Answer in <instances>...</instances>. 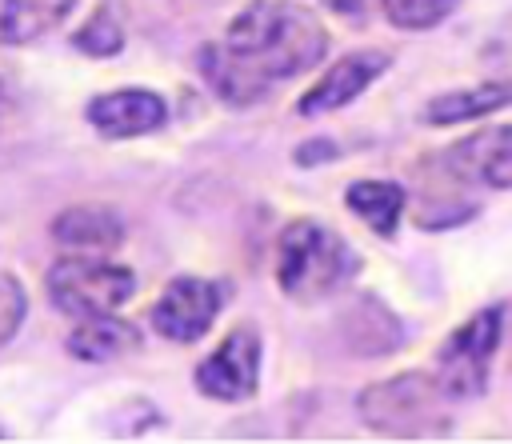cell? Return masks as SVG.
Here are the masks:
<instances>
[{"mask_svg": "<svg viewBox=\"0 0 512 444\" xmlns=\"http://www.w3.org/2000/svg\"><path fill=\"white\" fill-rule=\"evenodd\" d=\"M328 52V28L300 0H248L228 24L220 44L200 48L204 84L244 108L264 100L272 84L316 68Z\"/></svg>", "mask_w": 512, "mask_h": 444, "instance_id": "cell-1", "label": "cell"}, {"mask_svg": "<svg viewBox=\"0 0 512 444\" xmlns=\"http://www.w3.org/2000/svg\"><path fill=\"white\" fill-rule=\"evenodd\" d=\"M360 272V252L320 220H292L276 244V284L308 304L340 292Z\"/></svg>", "mask_w": 512, "mask_h": 444, "instance_id": "cell-2", "label": "cell"}, {"mask_svg": "<svg viewBox=\"0 0 512 444\" xmlns=\"http://www.w3.org/2000/svg\"><path fill=\"white\" fill-rule=\"evenodd\" d=\"M444 388L428 372H400L388 380H376L360 392L356 412L360 420L396 440H420V436H444L448 432V408Z\"/></svg>", "mask_w": 512, "mask_h": 444, "instance_id": "cell-3", "label": "cell"}, {"mask_svg": "<svg viewBox=\"0 0 512 444\" xmlns=\"http://www.w3.org/2000/svg\"><path fill=\"white\" fill-rule=\"evenodd\" d=\"M48 296L68 316L116 312L136 292V272L124 264H104L96 256H68L48 268Z\"/></svg>", "mask_w": 512, "mask_h": 444, "instance_id": "cell-4", "label": "cell"}, {"mask_svg": "<svg viewBox=\"0 0 512 444\" xmlns=\"http://www.w3.org/2000/svg\"><path fill=\"white\" fill-rule=\"evenodd\" d=\"M500 344V308L464 320L436 352V384L448 400H472L488 388V364Z\"/></svg>", "mask_w": 512, "mask_h": 444, "instance_id": "cell-5", "label": "cell"}, {"mask_svg": "<svg viewBox=\"0 0 512 444\" xmlns=\"http://www.w3.org/2000/svg\"><path fill=\"white\" fill-rule=\"evenodd\" d=\"M228 284L224 280H204V276H176L160 300L152 304V328L164 340L176 344H192L200 340L212 320L220 316V308L228 304Z\"/></svg>", "mask_w": 512, "mask_h": 444, "instance_id": "cell-6", "label": "cell"}, {"mask_svg": "<svg viewBox=\"0 0 512 444\" xmlns=\"http://www.w3.org/2000/svg\"><path fill=\"white\" fill-rule=\"evenodd\" d=\"M256 384H260V332L240 324L200 360L196 388L208 400L240 404V400L256 396Z\"/></svg>", "mask_w": 512, "mask_h": 444, "instance_id": "cell-7", "label": "cell"}, {"mask_svg": "<svg viewBox=\"0 0 512 444\" xmlns=\"http://www.w3.org/2000/svg\"><path fill=\"white\" fill-rule=\"evenodd\" d=\"M88 124L104 136V140H128V136H144L156 132L168 120V108L156 92L148 88H116L104 92L88 104Z\"/></svg>", "mask_w": 512, "mask_h": 444, "instance_id": "cell-8", "label": "cell"}, {"mask_svg": "<svg viewBox=\"0 0 512 444\" xmlns=\"http://www.w3.org/2000/svg\"><path fill=\"white\" fill-rule=\"evenodd\" d=\"M384 68H388V56H384V52H352V56H340V60L296 100V112H300V116L336 112V108L352 104Z\"/></svg>", "mask_w": 512, "mask_h": 444, "instance_id": "cell-9", "label": "cell"}, {"mask_svg": "<svg viewBox=\"0 0 512 444\" xmlns=\"http://www.w3.org/2000/svg\"><path fill=\"white\" fill-rule=\"evenodd\" d=\"M444 164L456 180H476L488 188H512V124L476 132L444 152Z\"/></svg>", "mask_w": 512, "mask_h": 444, "instance_id": "cell-10", "label": "cell"}, {"mask_svg": "<svg viewBox=\"0 0 512 444\" xmlns=\"http://www.w3.org/2000/svg\"><path fill=\"white\" fill-rule=\"evenodd\" d=\"M336 328H340L344 348L356 352V356H388V352H396L404 344V324L376 296H356L340 312Z\"/></svg>", "mask_w": 512, "mask_h": 444, "instance_id": "cell-11", "label": "cell"}, {"mask_svg": "<svg viewBox=\"0 0 512 444\" xmlns=\"http://www.w3.org/2000/svg\"><path fill=\"white\" fill-rule=\"evenodd\" d=\"M52 240L72 252H84V256H104L124 244V220L112 208L76 204L52 220Z\"/></svg>", "mask_w": 512, "mask_h": 444, "instance_id": "cell-12", "label": "cell"}, {"mask_svg": "<svg viewBox=\"0 0 512 444\" xmlns=\"http://www.w3.org/2000/svg\"><path fill=\"white\" fill-rule=\"evenodd\" d=\"M140 348V332L128 324V320H116L112 312H100V316H84L72 336H68V352L84 364H104V360H116V356H128Z\"/></svg>", "mask_w": 512, "mask_h": 444, "instance_id": "cell-13", "label": "cell"}, {"mask_svg": "<svg viewBox=\"0 0 512 444\" xmlns=\"http://www.w3.org/2000/svg\"><path fill=\"white\" fill-rule=\"evenodd\" d=\"M508 104H512V80H484V84H472V88L444 92V96L428 100L420 120L432 124V128H448V124H464V120L488 116V112L508 108Z\"/></svg>", "mask_w": 512, "mask_h": 444, "instance_id": "cell-14", "label": "cell"}, {"mask_svg": "<svg viewBox=\"0 0 512 444\" xmlns=\"http://www.w3.org/2000/svg\"><path fill=\"white\" fill-rule=\"evenodd\" d=\"M76 0H0V40L4 44H32L60 28Z\"/></svg>", "mask_w": 512, "mask_h": 444, "instance_id": "cell-15", "label": "cell"}, {"mask_svg": "<svg viewBox=\"0 0 512 444\" xmlns=\"http://www.w3.org/2000/svg\"><path fill=\"white\" fill-rule=\"evenodd\" d=\"M344 200L376 236H392L396 220L404 212V188L392 180H356V184H348Z\"/></svg>", "mask_w": 512, "mask_h": 444, "instance_id": "cell-16", "label": "cell"}, {"mask_svg": "<svg viewBox=\"0 0 512 444\" xmlns=\"http://www.w3.org/2000/svg\"><path fill=\"white\" fill-rule=\"evenodd\" d=\"M72 44H76L84 56L104 60V56H116V52L124 48V32H120V24H116V16H112L108 8H96V16H88L84 28H76Z\"/></svg>", "mask_w": 512, "mask_h": 444, "instance_id": "cell-17", "label": "cell"}, {"mask_svg": "<svg viewBox=\"0 0 512 444\" xmlns=\"http://www.w3.org/2000/svg\"><path fill=\"white\" fill-rule=\"evenodd\" d=\"M380 8L396 28L424 32V28H436L456 8V0H380Z\"/></svg>", "mask_w": 512, "mask_h": 444, "instance_id": "cell-18", "label": "cell"}, {"mask_svg": "<svg viewBox=\"0 0 512 444\" xmlns=\"http://www.w3.org/2000/svg\"><path fill=\"white\" fill-rule=\"evenodd\" d=\"M28 316V292L12 272H0V348L20 332Z\"/></svg>", "mask_w": 512, "mask_h": 444, "instance_id": "cell-19", "label": "cell"}, {"mask_svg": "<svg viewBox=\"0 0 512 444\" xmlns=\"http://www.w3.org/2000/svg\"><path fill=\"white\" fill-rule=\"evenodd\" d=\"M332 156H336L332 140H308L296 148V164H316V160H332Z\"/></svg>", "mask_w": 512, "mask_h": 444, "instance_id": "cell-20", "label": "cell"}, {"mask_svg": "<svg viewBox=\"0 0 512 444\" xmlns=\"http://www.w3.org/2000/svg\"><path fill=\"white\" fill-rule=\"evenodd\" d=\"M4 108H8V92H4V80H0V116H4Z\"/></svg>", "mask_w": 512, "mask_h": 444, "instance_id": "cell-21", "label": "cell"}, {"mask_svg": "<svg viewBox=\"0 0 512 444\" xmlns=\"http://www.w3.org/2000/svg\"><path fill=\"white\" fill-rule=\"evenodd\" d=\"M0 440H4V428H0Z\"/></svg>", "mask_w": 512, "mask_h": 444, "instance_id": "cell-22", "label": "cell"}]
</instances>
